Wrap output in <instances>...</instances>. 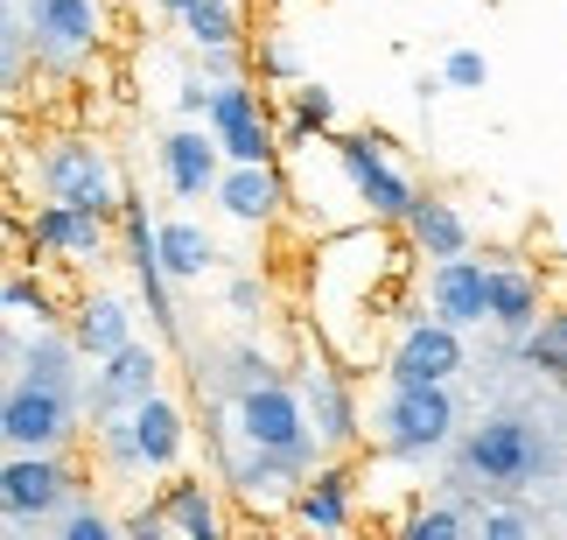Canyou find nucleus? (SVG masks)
Instances as JSON below:
<instances>
[{
  "instance_id": "1",
  "label": "nucleus",
  "mask_w": 567,
  "mask_h": 540,
  "mask_svg": "<svg viewBox=\"0 0 567 540\" xmlns=\"http://www.w3.org/2000/svg\"><path fill=\"white\" fill-rule=\"evenodd\" d=\"M455 470L476 478V485H491L497 499H512V491H526L533 478L554 470V449L526 415H484L476 428H463V442H455Z\"/></svg>"
},
{
  "instance_id": "2",
  "label": "nucleus",
  "mask_w": 567,
  "mask_h": 540,
  "mask_svg": "<svg viewBox=\"0 0 567 540\" xmlns=\"http://www.w3.org/2000/svg\"><path fill=\"white\" fill-rule=\"evenodd\" d=\"M84 499L78 470L63 449H8V463H0V512H8V540H21L29 527H50L63 520Z\"/></svg>"
},
{
  "instance_id": "3",
  "label": "nucleus",
  "mask_w": 567,
  "mask_h": 540,
  "mask_svg": "<svg viewBox=\"0 0 567 540\" xmlns=\"http://www.w3.org/2000/svg\"><path fill=\"white\" fill-rule=\"evenodd\" d=\"M35 183H42V197L84 204V211H99V218H120V211H126V190H120L113 147H105L99 134H56V141H42V155H35Z\"/></svg>"
},
{
  "instance_id": "4",
  "label": "nucleus",
  "mask_w": 567,
  "mask_h": 540,
  "mask_svg": "<svg viewBox=\"0 0 567 540\" xmlns=\"http://www.w3.org/2000/svg\"><path fill=\"white\" fill-rule=\"evenodd\" d=\"M455 442H463V407H455L449 386H392V400L379 415V457L427 463Z\"/></svg>"
},
{
  "instance_id": "5",
  "label": "nucleus",
  "mask_w": 567,
  "mask_h": 540,
  "mask_svg": "<svg viewBox=\"0 0 567 540\" xmlns=\"http://www.w3.org/2000/svg\"><path fill=\"white\" fill-rule=\"evenodd\" d=\"M84 386H42V379H8L0 400V442L8 449H71L84 436Z\"/></svg>"
},
{
  "instance_id": "6",
  "label": "nucleus",
  "mask_w": 567,
  "mask_h": 540,
  "mask_svg": "<svg viewBox=\"0 0 567 540\" xmlns=\"http://www.w3.org/2000/svg\"><path fill=\"white\" fill-rule=\"evenodd\" d=\"M231 428L246 436L252 449H280V457H309L322 463V436H316V415H309V394H295L288 379H259L231 400Z\"/></svg>"
},
{
  "instance_id": "7",
  "label": "nucleus",
  "mask_w": 567,
  "mask_h": 540,
  "mask_svg": "<svg viewBox=\"0 0 567 540\" xmlns=\"http://www.w3.org/2000/svg\"><path fill=\"white\" fill-rule=\"evenodd\" d=\"M21 14H29V35H35V71L71 78V71H84V63L99 57V42H105L99 0H21Z\"/></svg>"
},
{
  "instance_id": "8",
  "label": "nucleus",
  "mask_w": 567,
  "mask_h": 540,
  "mask_svg": "<svg viewBox=\"0 0 567 540\" xmlns=\"http://www.w3.org/2000/svg\"><path fill=\"white\" fill-rule=\"evenodd\" d=\"M330 147H337L343 176H351V190H358V204L372 211L379 225H406V211H413L421 190H413L406 169L385 155V134H330Z\"/></svg>"
},
{
  "instance_id": "9",
  "label": "nucleus",
  "mask_w": 567,
  "mask_h": 540,
  "mask_svg": "<svg viewBox=\"0 0 567 540\" xmlns=\"http://www.w3.org/2000/svg\"><path fill=\"white\" fill-rule=\"evenodd\" d=\"M455 373H463V330L449 316H406L385 351V379L392 386H449Z\"/></svg>"
},
{
  "instance_id": "10",
  "label": "nucleus",
  "mask_w": 567,
  "mask_h": 540,
  "mask_svg": "<svg viewBox=\"0 0 567 540\" xmlns=\"http://www.w3.org/2000/svg\"><path fill=\"white\" fill-rule=\"evenodd\" d=\"M120 246H126V267H134V288H141V302H147V316H155V330L176 344L183 337V309H176V281H168V267H162V225L147 218V197H126V211H120Z\"/></svg>"
},
{
  "instance_id": "11",
  "label": "nucleus",
  "mask_w": 567,
  "mask_h": 540,
  "mask_svg": "<svg viewBox=\"0 0 567 540\" xmlns=\"http://www.w3.org/2000/svg\"><path fill=\"white\" fill-rule=\"evenodd\" d=\"M210 126H217V141H225L231 162H280V155H288V147H280V126L267 113V99H259V84H246V78L217 84Z\"/></svg>"
},
{
  "instance_id": "12",
  "label": "nucleus",
  "mask_w": 567,
  "mask_h": 540,
  "mask_svg": "<svg viewBox=\"0 0 567 540\" xmlns=\"http://www.w3.org/2000/svg\"><path fill=\"white\" fill-rule=\"evenodd\" d=\"M84 344L71 323H8V379H42V386H84Z\"/></svg>"
},
{
  "instance_id": "13",
  "label": "nucleus",
  "mask_w": 567,
  "mask_h": 540,
  "mask_svg": "<svg viewBox=\"0 0 567 540\" xmlns=\"http://www.w3.org/2000/svg\"><path fill=\"white\" fill-rule=\"evenodd\" d=\"M29 232H35V246L50 253V261H63V267H105L120 218H99V211H84V204L50 197V204H35Z\"/></svg>"
},
{
  "instance_id": "14",
  "label": "nucleus",
  "mask_w": 567,
  "mask_h": 540,
  "mask_svg": "<svg viewBox=\"0 0 567 540\" xmlns=\"http://www.w3.org/2000/svg\"><path fill=\"white\" fill-rule=\"evenodd\" d=\"M162 373H168V358L155 351V344H141V337L126 344V351L99 358L92 379H84V407H92V421L99 415H134L147 394H162Z\"/></svg>"
},
{
  "instance_id": "15",
  "label": "nucleus",
  "mask_w": 567,
  "mask_h": 540,
  "mask_svg": "<svg viewBox=\"0 0 567 540\" xmlns=\"http://www.w3.org/2000/svg\"><path fill=\"white\" fill-rule=\"evenodd\" d=\"M155 155H162V176H168V190H176L183 204L217 197V176H225V162H231L210 120H183V126H168Z\"/></svg>"
},
{
  "instance_id": "16",
  "label": "nucleus",
  "mask_w": 567,
  "mask_h": 540,
  "mask_svg": "<svg viewBox=\"0 0 567 540\" xmlns=\"http://www.w3.org/2000/svg\"><path fill=\"white\" fill-rule=\"evenodd\" d=\"M210 204L238 225H280L288 218V176H280V162H225Z\"/></svg>"
},
{
  "instance_id": "17",
  "label": "nucleus",
  "mask_w": 567,
  "mask_h": 540,
  "mask_svg": "<svg viewBox=\"0 0 567 540\" xmlns=\"http://www.w3.org/2000/svg\"><path fill=\"white\" fill-rule=\"evenodd\" d=\"M295 527L309 533H351L358 527V470L343 457H322L295 491Z\"/></svg>"
},
{
  "instance_id": "18",
  "label": "nucleus",
  "mask_w": 567,
  "mask_h": 540,
  "mask_svg": "<svg viewBox=\"0 0 567 540\" xmlns=\"http://www.w3.org/2000/svg\"><path fill=\"white\" fill-rule=\"evenodd\" d=\"M427 309L449 316L455 330H476V323H491V261H470V253H455V261H434V274H427Z\"/></svg>"
},
{
  "instance_id": "19",
  "label": "nucleus",
  "mask_w": 567,
  "mask_h": 540,
  "mask_svg": "<svg viewBox=\"0 0 567 540\" xmlns=\"http://www.w3.org/2000/svg\"><path fill=\"white\" fill-rule=\"evenodd\" d=\"M134 436H141L147 478H176V470H183V457H189V415L168 394H147L134 407Z\"/></svg>"
},
{
  "instance_id": "20",
  "label": "nucleus",
  "mask_w": 567,
  "mask_h": 540,
  "mask_svg": "<svg viewBox=\"0 0 567 540\" xmlns=\"http://www.w3.org/2000/svg\"><path fill=\"white\" fill-rule=\"evenodd\" d=\"M301 394H309V415H316V436H322V457H351L358 449V394H351V373H330V365H322V373H309V386H301Z\"/></svg>"
},
{
  "instance_id": "21",
  "label": "nucleus",
  "mask_w": 567,
  "mask_h": 540,
  "mask_svg": "<svg viewBox=\"0 0 567 540\" xmlns=\"http://www.w3.org/2000/svg\"><path fill=\"white\" fill-rule=\"evenodd\" d=\"M71 337L84 344V358H113V351H126L134 344V309H126V295H113V288H84L78 302H71Z\"/></svg>"
},
{
  "instance_id": "22",
  "label": "nucleus",
  "mask_w": 567,
  "mask_h": 540,
  "mask_svg": "<svg viewBox=\"0 0 567 540\" xmlns=\"http://www.w3.org/2000/svg\"><path fill=\"white\" fill-rule=\"evenodd\" d=\"M217 491H225V485H210V478H168L162 485L168 527H176L183 540H225L231 520H225V506H217Z\"/></svg>"
},
{
  "instance_id": "23",
  "label": "nucleus",
  "mask_w": 567,
  "mask_h": 540,
  "mask_svg": "<svg viewBox=\"0 0 567 540\" xmlns=\"http://www.w3.org/2000/svg\"><path fill=\"white\" fill-rule=\"evenodd\" d=\"M406 246L427 253V261H455V253H470V218L449 197H427L421 190L413 211H406Z\"/></svg>"
},
{
  "instance_id": "24",
  "label": "nucleus",
  "mask_w": 567,
  "mask_h": 540,
  "mask_svg": "<svg viewBox=\"0 0 567 540\" xmlns=\"http://www.w3.org/2000/svg\"><path fill=\"white\" fill-rule=\"evenodd\" d=\"M533 323H539V281H533L526 267L491 261V330H505V337L518 344Z\"/></svg>"
},
{
  "instance_id": "25",
  "label": "nucleus",
  "mask_w": 567,
  "mask_h": 540,
  "mask_svg": "<svg viewBox=\"0 0 567 540\" xmlns=\"http://www.w3.org/2000/svg\"><path fill=\"white\" fill-rule=\"evenodd\" d=\"M35 267H42V261H14V267H8V288H0V309H8V323H71V302H63Z\"/></svg>"
},
{
  "instance_id": "26",
  "label": "nucleus",
  "mask_w": 567,
  "mask_h": 540,
  "mask_svg": "<svg viewBox=\"0 0 567 540\" xmlns=\"http://www.w3.org/2000/svg\"><path fill=\"white\" fill-rule=\"evenodd\" d=\"M162 267L176 288H196L210 267H217V240L196 218H162Z\"/></svg>"
},
{
  "instance_id": "27",
  "label": "nucleus",
  "mask_w": 567,
  "mask_h": 540,
  "mask_svg": "<svg viewBox=\"0 0 567 540\" xmlns=\"http://www.w3.org/2000/svg\"><path fill=\"white\" fill-rule=\"evenodd\" d=\"M183 35H189V50H246L238 0H189V8H183Z\"/></svg>"
},
{
  "instance_id": "28",
  "label": "nucleus",
  "mask_w": 567,
  "mask_h": 540,
  "mask_svg": "<svg viewBox=\"0 0 567 540\" xmlns=\"http://www.w3.org/2000/svg\"><path fill=\"white\" fill-rule=\"evenodd\" d=\"M518 358L539 365L547 379H567V309L560 316H539L526 337H518Z\"/></svg>"
},
{
  "instance_id": "29",
  "label": "nucleus",
  "mask_w": 567,
  "mask_h": 540,
  "mask_svg": "<svg viewBox=\"0 0 567 540\" xmlns=\"http://www.w3.org/2000/svg\"><path fill=\"white\" fill-rule=\"evenodd\" d=\"M288 120H301L316 141H330L337 134V92L322 78H295L288 84Z\"/></svg>"
},
{
  "instance_id": "30",
  "label": "nucleus",
  "mask_w": 567,
  "mask_h": 540,
  "mask_svg": "<svg viewBox=\"0 0 567 540\" xmlns=\"http://www.w3.org/2000/svg\"><path fill=\"white\" fill-rule=\"evenodd\" d=\"M56 540H120V512H105V506H92V499H78V506L56 520Z\"/></svg>"
},
{
  "instance_id": "31",
  "label": "nucleus",
  "mask_w": 567,
  "mask_h": 540,
  "mask_svg": "<svg viewBox=\"0 0 567 540\" xmlns=\"http://www.w3.org/2000/svg\"><path fill=\"white\" fill-rule=\"evenodd\" d=\"M476 527H484V540H533L539 533V520H533L526 506H497V499L476 512Z\"/></svg>"
},
{
  "instance_id": "32",
  "label": "nucleus",
  "mask_w": 567,
  "mask_h": 540,
  "mask_svg": "<svg viewBox=\"0 0 567 540\" xmlns=\"http://www.w3.org/2000/svg\"><path fill=\"white\" fill-rule=\"evenodd\" d=\"M252 63H259V78H267V84H295V78H301L295 42H280V35H259V42H252Z\"/></svg>"
},
{
  "instance_id": "33",
  "label": "nucleus",
  "mask_w": 567,
  "mask_h": 540,
  "mask_svg": "<svg viewBox=\"0 0 567 540\" xmlns=\"http://www.w3.org/2000/svg\"><path fill=\"white\" fill-rule=\"evenodd\" d=\"M406 533H413V540H463L470 520H463L455 506H421V512H406Z\"/></svg>"
},
{
  "instance_id": "34",
  "label": "nucleus",
  "mask_w": 567,
  "mask_h": 540,
  "mask_svg": "<svg viewBox=\"0 0 567 540\" xmlns=\"http://www.w3.org/2000/svg\"><path fill=\"white\" fill-rule=\"evenodd\" d=\"M442 78H449V92H484V84H491V57L484 50H449Z\"/></svg>"
},
{
  "instance_id": "35",
  "label": "nucleus",
  "mask_w": 567,
  "mask_h": 540,
  "mask_svg": "<svg viewBox=\"0 0 567 540\" xmlns=\"http://www.w3.org/2000/svg\"><path fill=\"white\" fill-rule=\"evenodd\" d=\"M225 302H231V316H267V281H259V274H231L225 281Z\"/></svg>"
},
{
  "instance_id": "36",
  "label": "nucleus",
  "mask_w": 567,
  "mask_h": 540,
  "mask_svg": "<svg viewBox=\"0 0 567 540\" xmlns=\"http://www.w3.org/2000/svg\"><path fill=\"white\" fill-rule=\"evenodd\" d=\"M210 99H217V78H204V71H189L176 84V113L183 120H210Z\"/></svg>"
},
{
  "instance_id": "37",
  "label": "nucleus",
  "mask_w": 567,
  "mask_h": 540,
  "mask_svg": "<svg viewBox=\"0 0 567 540\" xmlns=\"http://www.w3.org/2000/svg\"><path fill=\"white\" fill-rule=\"evenodd\" d=\"M196 71L225 84V78H238V71H246V50H196Z\"/></svg>"
},
{
  "instance_id": "38",
  "label": "nucleus",
  "mask_w": 567,
  "mask_h": 540,
  "mask_svg": "<svg viewBox=\"0 0 567 540\" xmlns=\"http://www.w3.org/2000/svg\"><path fill=\"white\" fill-rule=\"evenodd\" d=\"M141 8H147V14H168V21H183V8H189V0H141Z\"/></svg>"
}]
</instances>
